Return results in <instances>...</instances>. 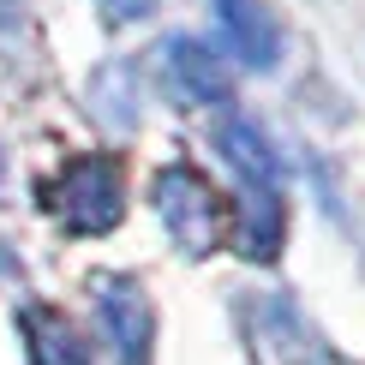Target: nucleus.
I'll list each match as a JSON object with an SVG mask.
<instances>
[{
    "instance_id": "nucleus-4",
    "label": "nucleus",
    "mask_w": 365,
    "mask_h": 365,
    "mask_svg": "<svg viewBox=\"0 0 365 365\" xmlns=\"http://www.w3.org/2000/svg\"><path fill=\"white\" fill-rule=\"evenodd\" d=\"M96 306H102V324H108V336H114V354L126 365H144L150 341H156V312H150V299L132 282H108L96 294Z\"/></svg>"
},
{
    "instance_id": "nucleus-7",
    "label": "nucleus",
    "mask_w": 365,
    "mask_h": 365,
    "mask_svg": "<svg viewBox=\"0 0 365 365\" xmlns=\"http://www.w3.org/2000/svg\"><path fill=\"white\" fill-rule=\"evenodd\" d=\"M24 329H30V347H36V365H90V354L78 347V336H72L54 312H30Z\"/></svg>"
},
{
    "instance_id": "nucleus-2",
    "label": "nucleus",
    "mask_w": 365,
    "mask_h": 365,
    "mask_svg": "<svg viewBox=\"0 0 365 365\" xmlns=\"http://www.w3.org/2000/svg\"><path fill=\"white\" fill-rule=\"evenodd\" d=\"M48 210L72 234H108L120 222V162L114 156H78L48 186Z\"/></svg>"
},
{
    "instance_id": "nucleus-1",
    "label": "nucleus",
    "mask_w": 365,
    "mask_h": 365,
    "mask_svg": "<svg viewBox=\"0 0 365 365\" xmlns=\"http://www.w3.org/2000/svg\"><path fill=\"white\" fill-rule=\"evenodd\" d=\"M216 150L240 174V197H246V210H240V252L276 257V246H282V162H276V150L246 120H227L216 132Z\"/></svg>"
},
{
    "instance_id": "nucleus-3",
    "label": "nucleus",
    "mask_w": 365,
    "mask_h": 365,
    "mask_svg": "<svg viewBox=\"0 0 365 365\" xmlns=\"http://www.w3.org/2000/svg\"><path fill=\"white\" fill-rule=\"evenodd\" d=\"M150 197H156L162 227H168L186 252H204V246L222 240V197L210 192V180H197L192 168L156 174V192H150Z\"/></svg>"
},
{
    "instance_id": "nucleus-5",
    "label": "nucleus",
    "mask_w": 365,
    "mask_h": 365,
    "mask_svg": "<svg viewBox=\"0 0 365 365\" xmlns=\"http://www.w3.org/2000/svg\"><path fill=\"white\" fill-rule=\"evenodd\" d=\"M216 24H222V42H227L234 60H246V66H276L282 36H276V19H269L257 0H216Z\"/></svg>"
},
{
    "instance_id": "nucleus-6",
    "label": "nucleus",
    "mask_w": 365,
    "mask_h": 365,
    "mask_svg": "<svg viewBox=\"0 0 365 365\" xmlns=\"http://www.w3.org/2000/svg\"><path fill=\"white\" fill-rule=\"evenodd\" d=\"M168 72L180 78V90H186L192 102H222L227 96L222 60L210 54V42H197V36H174L168 42Z\"/></svg>"
},
{
    "instance_id": "nucleus-8",
    "label": "nucleus",
    "mask_w": 365,
    "mask_h": 365,
    "mask_svg": "<svg viewBox=\"0 0 365 365\" xmlns=\"http://www.w3.org/2000/svg\"><path fill=\"white\" fill-rule=\"evenodd\" d=\"M108 6H114V12H138L144 0H108Z\"/></svg>"
}]
</instances>
